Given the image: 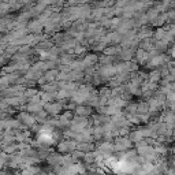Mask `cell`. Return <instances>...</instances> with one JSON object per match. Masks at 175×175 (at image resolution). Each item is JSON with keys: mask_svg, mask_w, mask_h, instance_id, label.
<instances>
[{"mask_svg": "<svg viewBox=\"0 0 175 175\" xmlns=\"http://www.w3.org/2000/svg\"><path fill=\"white\" fill-rule=\"evenodd\" d=\"M21 119H23V123L26 125H29V126H32V125H34V122H36V119L32 116V115H29V114H23V115H21Z\"/></svg>", "mask_w": 175, "mask_h": 175, "instance_id": "3957f363", "label": "cell"}, {"mask_svg": "<svg viewBox=\"0 0 175 175\" xmlns=\"http://www.w3.org/2000/svg\"><path fill=\"white\" fill-rule=\"evenodd\" d=\"M75 114H77V115H80L81 118H84V116H86V115L90 114V108H89V107L80 106V107H78V108L75 110Z\"/></svg>", "mask_w": 175, "mask_h": 175, "instance_id": "7a4b0ae2", "label": "cell"}, {"mask_svg": "<svg viewBox=\"0 0 175 175\" xmlns=\"http://www.w3.org/2000/svg\"><path fill=\"white\" fill-rule=\"evenodd\" d=\"M41 28H43V25L40 23L39 21H34V22H32V23L29 25V29H30L33 33H39L40 30H41Z\"/></svg>", "mask_w": 175, "mask_h": 175, "instance_id": "277c9868", "label": "cell"}, {"mask_svg": "<svg viewBox=\"0 0 175 175\" xmlns=\"http://www.w3.org/2000/svg\"><path fill=\"white\" fill-rule=\"evenodd\" d=\"M130 145H131V144H130L129 140H126V138L119 140L118 144H116V149H125V148H129Z\"/></svg>", "mask_w": 175, "mask_h": 175, "instance_id": "5b68a950", "label": "cell"}, {"mask_svg": "<svg viewBox=\"0 0 175 175\" xmlns=\"http://www.w3.org/2000/svg\"><path fill=\"white\" fill-rule=\"evenodd\" d=\"M60 110H62V106L59 103H56V104H48V106H47V111L49 114H52V115H58L59 112H60Z\"/></svg>", "mask_w": 175, "mask_h": 175, "instance_id": "6da1fadb", "label": "cell"}]
</instances>
